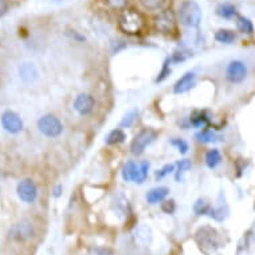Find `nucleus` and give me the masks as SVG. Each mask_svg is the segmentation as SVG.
Masks as SVG:
<instances>
[{
  "instance_id": "nucleus-1",
  "label": "nucleus",
  "mask_w": 255,
  "mask_h": 255,
  "mask_svg": "<svg viewBox=\"0 0 255 255\" xmlns=\"http://www.w3.org/2000/svg\"><path fill=\"white\" fill-rule=\"evenodd\" d=\"M118 27L128 36H138L146 29V19L142 13L132 8H123L118 16Z\"/></svg>"
},
{
  "instance_id": "nucleus-2",
  "label": "nucleus",
  "mask_w": 255,
  "mask_h": 255,
  "mask_svg": "<svg viewBox=\"0 0 255 255\" xmlns=\"http://www.w3.org/2000/svg\"><path fill=\"white\" fill-rule=\"evenodd\" d=\"M179 20L180 23L188 28H197L202 21V9L201 7L193 1L186 0L179 7Z\"/></svg>"
},
{
  "instance_id": "nucleus-3",
  "label": "nucleus",
  "mask_w": 255,
  "mask_h": 255,
  "mask_svg": "<svg viewBox=\"0 0 255 255\" xmlns=\"http://www.w3.org/2000/svg\"><path fill=\"white\" fill-rule=\"evenodd\" d=\"M38 130L47 138H58L63 132V125L54 114H46L38 121Z\"/></svg>"
},
{
  "instance_id": "nucleus-4",
  "label": "nucleus",
  "mask_w": 255,
  "mask_h": 255,
  "mask_svg": "<svg viewBox=\"0 0 255 255\" xmlns=\"http://www.w3.org/2000/svg\"><path fill=\"white\" fill-rule=\"evenodd\" d=\"M155 29L163 35L172 34L176 28V16L172 9H162L154 17Z\"/></svg>"
},
{
  "instance_id": "nucleus-5",
  "label": "nucleus",
  "mask_w": 255,
  "mask_h": 255,
  "mask_svg": "<svg viewBox=\"0 0 255 255\" xmlns=\"http://www.w3.org/2000/svg\"><path fill=\"white\" fill-rule=\"evenodd\" d=\"M158 136V132L151 128H144L139 132L134 138L132 143H131V152L136 156L142 155L146 148L150 146L151 143L155 142V139Z\"/></svg>"
},
{
  "instance_id": "nucleus-6",
  "label": "nucleus",
  "mask_w": 255,
  "mask_h": 255,
  "mask_svg": "<svg viewBox=\"0 0 255 255\" xmlns=\"http://www.w3.org/2000/svg\"><path fill=\"white\" fill-rule=\"evenodd\" d=\"M197 241L201 249H203V250H215L218 247H221L217 230L210 226L201 227L198 230Z\"/></svg>"
},
{
  "instance_id": "nucleus-7",
  "label": "nucleus",
  "mask_w": 255,
  "mask_h": 255,
  "mask_svg": "<svg viewBox=\"0 0 255 255\" xmlns=\"http://www.w3.org/2000/svg\"><path fill=\"white\" fill-rule=\"evenodd\" d=\"M1 126L7 132L13 135L19 134L24 128L23 119L19 117V114H16L12 110H7V111L3 113V115H1Z\"/></svg>"
},
{
  "instance_id": "nucleus-8",
  "label": "nucleus",
  "mask_w": 255,
  "mask_h": 255,
  "mask_svg": "<svg viewBox=\"0 0 255 255\" xmlns=\"http://www.w3.org/2000/svg\"><path fill=\"white\" fill-rule=\"evenodd\" d=\"M16 193L24 203H34L38 198V186L32 179H23L17 184Z\"/></svg>"
},
{
  "instance_id": "nucleus-9",
  "label": "nucleus",
  "mask_w": 255,
  "mask_h": 255,
  "mask_svg": "<svg viewBox=\"0 0 255 255\" xmlns=\"http://www.w3.org/2000/svg\"><path fill=\"white\" fill-rule=\"evenodd\" d=\"M247 76V67L242 60H231L226 68V79L231 83H242Z\"/></svg>"
},
{
  "instance_id": "nucleus-10",
  "label": "nucleus",
  "mask_w": 255,
  "mask_h": 255,
  "mask_svg": "<svg viewBox=\"0 0 255 255\" xmlns=\"http://www.w3.org/2000/svg\"><path fill=\"white\" fill-rule=\"evenodd\" d=\"M94 107H95V98L92 97L91 94H87V92L79 94L74 101V109L82 117L92 113Z\"/></svg>"
},
{
  "instance_id": "nucleus-11",
  "label": "nucleus",
  "mask_w": 255,
  "mask_h": 255,
  "mask_svg": "<svg viewBox=\"0 0 255 255\" xmlns=\"http://www.w3.org/2000/svg\"><path fill=\"white\" fill-rule=\"evenodd\" d=\"M9 235H11V238L13 241H16V242H23L25 239L32 238V235H34V227L32 225L27 221H21L19 223H16L15 226L11 229L9 231Z\"/></svg>"
},
{
  "instance_id": "nucleus-12",
  "label": "nucleus",
  "mask_w": 255,
  "mask_h": 255,
  "mask_svg": "<svg viewBox=\"0 0 255 255\" xmlns=\"http://www.w3.org/2000/svg\"><path fill=\"white\" fill-rule=\"evenodd\" d=\"M19 76L24 83H34L39 79L38 67L35 66L34 63H21L20 67H19Z\"/></svg>"
},
{
  "instance_id": "nucleus-13",
  "label": "nucleus",
  "mask_w": 255,
  "mask_h": 255,
  "mask_svg": "<svg viewBox=\"0 0 255 255\" xmlns=\"http://www.w3.org/2000/svg\"><path fill=\"white\" fill-rule=\"evenodd\" d=\"M194 84H195V72H186L180 79L176 80L172 91L174 94H184V92L190 91L194 87Z\"/></svg>"
},
{
  "instance_id": "nucleus-14",
  "label": "nucleus",
  "mask_w": 255,
  "mask_h": 255,
  "mask_svg": "<svg viewBox=\"0 0 255 255\" xmlns=\"http://www.w3.org/2000/svg\"><path fill=\"white\" fill-rule=\"evenodd\" d=\"M170 194V188L164 187V186H159V187L151 188L150 191H147L146 201L150 205H158L166 201V198Z\"/></svg>"
},
{
  "instance_id": "nucleus-15",
  "label": "nucleus",
  "mask_w": 255,
  "mask_h": 255,
  "mask_svg": "<svg viewBox=\"0 0 255 255\" xmlns=\"http://www.w3.org/2000/svg\"><path fill=\"white\" fill-rule=\"evenodd\" d=\"M134 238L136 245H139V246H143V247L148 246V245H151V241H152V233H151V229L148 226H144V225L136 227Z\"/></svg>"
},
{
  "instance_id": "nucleus-16",
  "label": "nucleus",
  "mask_w": 255,
  "mask_h": 255,
  "mask_svg": "<svg viewBox=\"0 0 255 255\" xmlns=\"http://www.w3.org/2000/svg\"><path fill=\"white\" fill-rule=\"evenodd\" d=\"M210 123V118L207 115L206 111H202V110H197L191 114L190 117V125L193 127H197V128H201V127H206V126Z\"/></svg>"
},
{
  "instance_id": "nucleus-17",
  "label": "nucleus",
  "mask_w": 255,
  "mask_h": 255,
  "mask_svg": "<svg viewBox=\"0 0 255 255\" xmlns=\"http://www.w3.org/2000/svg\"><path fill=\"white\" fill-rule=\"evenodd\" d=\"M139 4L148 12H160L167 4V0H139Z\"/></svg>"
},
{
  "instance_id": "nucleus-18",
  "label": "nucleus",
  "mask_w": 255,
  "mask_h": 255,
  "mask_svg": "<svg viewBox=\"0 0 255 255\" xmlns=\"http://www.w3.org/2000/svg\"><path fill=\"white\" fill-rule=\"evenodd\" d=\"M215 40L218 43H222V44H231V43L235 42V39H237V34H235L234 31H231V29H218L217 32H215Z\"/></svg>"
},
{
  "instance_id": "nucleus-19",
  "label": "nucleus",
  "mask_w": 255,
  "mask_h": 255,
  "mask_svg": "<svg viewBox=\"0 0 255 255\" xmlns=\"http://www.w3.org/2000/svg\"><path fill=\"white\" fill-rule=\"evenodd\" d=\"M205 162H206V166L209 168H217L222 162V155L221 152L217 150V148H211L206 152V156H205Z\"/></svg>"
},
{
  "instance_id": "nucleus-20",
  "label": "nucleus",
  "mask_w": 255,
  "mask_h": 255,
  "mask_svg": "<svg viewBox=\"0 0 255 255\" xmlns=\"http://www.w3.org/2000/svg\"><path fill=\"white\" fill-rule=\"evenodd\" d=\"M136 170H138V164L132 162V160H128L127 163H125V166L122 168V178H123V180L125 182H134Z\"/></svg>"
},
{
  "instance_id": "nucleus-21",
  "label": "nucleus",
  "mask_w": 255,
  "mask_h": 255,
  "mask_svg": "<svg viewBox=\"0 0 255 255\" xmlns=\"http://www.w3.org/2000/svg\"><path fill=\"white\" fill-rule=\"evenodd\" d=\"M126 140V134L123 132V130L121 128H115L107 135L106 138V144L107 146H117V144H121Z\"/></svg>"
},
{
  "instance_id": "nucleus-22",
  "label": "nucleus",
  "mask_w": 255,
  "mask_h": 255,
  "mask_svg": "<svg viewBox=\"0 0 255 255\" xmlns=\"http://www.w3.org/2000/svg\"><path fill=\"white\" fill-rule=\"evenodd\" d=\"M235 24H237V28H238L239 32H242V34L250 35L254 32V25H253L250 19H247V17L237 16Z\"/></svg>"
},
{
  "instance_id": "nucleus-23",
  "label": "nucleus",
  "mask_w": 255,
  "mask_h": 255,
  "mask_svg": "<svg viewBox=\"0 0 255 255\" xmlns=\"http://www.w3.org/2000/svg\"><path fill=\"white\" fill-rule=\"evenodd\" d=\"M195 139L201 143H215L219 140V136H218L213 130L203 128V130L199 131V132L195 135Z\"/></svg>"
},
{
  "instance_id": "nucleus-24",
  "label": "nucleus",
  "mask_w": 255,
  "mask_h": 255,
  "mask_svg": "<svg viewBox=\"0 0 255 255\" xmlns=\"http://www.w3.org/2000/svg\"><path fill=\"white\" fill-rule=\"evenodd\" d=\"M148 171H150V163H148V162H142L140 164H138V170H136V174H135L134 179L135 183H144L147 179V176H148Z\"/></svg>"
},
{
  "instance_id": "nucleus-25",
  "label": "nucleus",
  "mask_w": 255,
  "mask_h": 255,
  "mask_svg": "<svg viewBox=\"0 0 255 255\" xmlns=\"http://www.w3.org/2000/svg\"><path fill=\"white\" fill-rule=\"evenodd\" d=\"M193 167V163H191V160H188V159H183V160H180L179 163H178V167L175 170V179L176 182H183V175L188 170H191Z\"/></svg>"
},
{
  "instance_id": "nucleus-26",
  "label": "nucleus",
  "mask_w": 255,
  "mask_h": 255,
  "mask_svg": "<svg viewBox=\"0 0 255 255\" xmlns=\"http://www.w3.org/2000/svg\"><path fill=\"white\" fill-rule=\"evenodd\" d=\"M217 15L223 19H233L237 16V9L231 4H221L217 8Z\"/></svg>"
},
{
  "instance_id": "nucleus-27",
  "label": "nucleus",
  "mask_w": 255,
  "mask_h": 255,
  "mask_svg": "<svg viewBox=\"0 0 255 255\" xmlns=\"http://www.w3.org/2000/svg\"><path fill=\"white\" fill-rule=\"evenodd\" d=\"M138 114H139V111L136 109L130 110V111L126 114L125 117H123V119H122L121 127H125V128H128V127H131V126L135 123V121H136Z\"/></svg>"
},
{
  "instance_id": "nucleus-28",
  "label": "nucleus",
  "mask_w": 255,
  "mask_h": 255,
  "mask_svg": "<svg viewBox=\"0 0 255 255\" xmlns=\"http://www.w3.org/2000/svg\"><path fill=\"white\" fill-rule=\"evenodd\" d=\"M210 211H211V206H209L206 203L205 199H198L194 205V213L197 215H210Z\"/></svg>"
},
{
  "instance_id": "nucleus-29",
  "label": "nucleus",
  "mask_w": 255,
  "mask_h": 255,
  "mask_svg": "<svg viewBox=\"0 0 255 255\" xmlns=\"http://www.w3.org/2000/svg\"><path fill=\"white\" fill-rule=\"evenodd\" d=\"M170 63H171V60H170V58L166 59V62L163 63V67H162V70H160V72H159L158 78H156V83H160V82H163L166 78H167L170 74H171V68H170Z\"/></svg>"
},
{
  "instance_id": "nucleus-30",
  "label": "nucleus",
  "mask_w": 255,
  "mask_h": 255,
  "mask_svg": "<svg viewBox=\"0 0 255 255\" xmlns=\"http://www.w3.org/2000/svg\"><path fill=\"white\" fill-rule=\"evenodd\" d=\"M174 171H175V166H174V164H166V166H163L160 170H158V171L155 172V179H163L164 176H167L168 174H171V172Z\"/></svg>"
},
{
  "instance_id": "nucleus-31",
  "label": "nucleus",
  "mask_w": 255,
  "mask_h": 255,
  "mask_svg": "<svg viewBox=\"0 0 255 255\" xmlns=\"http://www.w3.org/2000/svg\"><path fill=\"white\" fill-rule=\"evenodd\" d=\"M130 0H106V4L113 9H123L128 4Z\"/></svg>"
},
{
  "instance_id": "nucleus-32",
  "label": "nucleus",
  "mask_w": 255,
  "mask_h": 255,
  "mask_svg": "<svg viewBox=\"0 0 255 255\" xmlns=\"http://www.w3.org/2000/svg\"><path fill=\"white\" fill-rule=\"evenodd\" d=\"M171 144L174 147H176V148H178V151H179L180 154H186V152L188 151L187 142H186V140H183V139H179V138L172 139Z\"/></svg>"
},
{
  "instance_id": "nucleus-33",
  "label": "nucleus",
  "mask_w": 255,
  "mask_h": 255,
  "mask_svg": "<svg viewBox=\"0 0 255 255\" xmlns=\"http://www.w3.org/2000/svg\"><path fill=\"white\" fill-rule=\"evenodd\" d=\"M176 206H175V202L172 201V199H170V201H163L162 202V211L166 214H174V211H175Z\"/></svg>"
},
{
  "instance_id": "nucleus-34",
  "label": "nucleus",
  "mask_w": 255,
  "mask_h": 255,
  "mask_svg": "<svg viewBox=\"0 0 255 255\" xmlns=\"http://www.w3.org/2000/svg\"><path fill=\"white\" fill-rule=\"evenodd\" d=\"M9 11L8 0H0V17H3Z\"/></svg>"
},
{
  "instance_id": "nucleus-35",
  "label": "nucleus",
  "mask_w": 255,
  "mask_h": 255,
  "mask_svg": "<svg viewBox=\"0 0 255 255\" xmlns=\"http://www.w3.org/2000/svg\"><path fill=\"white\" fill-rule=\"evenodd\" d=\"M171 63H179V62H184L186 60V56H184L183 52H175V54L172 55L171 58H170Z\"/></svg>"
},
{
  "instance_id": "nucleus-36",
  "label": "nucleus",
  "mask_w": 255,
  "mask_h": 255,
  "mask_svg": "<svg viewBox=\"0 0 255 255\" xmlns=\"http://www.w3.org/2000/svg\"><path fill=\"white\" fill-rule=\"evenodd\" d=\"M97 255H114L110 249H98Z\"/></svg>"
},
{
  "instance_id": "nucleus-37",
  "label": "nucleus",
  "mask_w": 255,
  "mask_h": 255,
  "mask_svg": "<svg viewBox=\"0 0 255 255\" xmlns=\"http://www.w3.org/2000/svg\"><path fill=\"white\" fill-rule=\"evenodd\" d=\"M62 190H63V187L60 186V184H59V186H56V187H55V191H54L55 197H59V195L62 194Z\"/></svg>"
},
{
  "instance_id": "nucleus-38",
  "label": "nucleus",
  "mask_w": 255,
  "mask_h": 255,
  "mask_svg": "<svg viewBox=\"0 0 255 255\" xmlns=\"http://www.w3.org/2000/svg\"><path fill=\"white\" fill-rule=\"evenodd\" d=\"M254 206H255V205H254Z\"/></svg>"
}]
</instances>
